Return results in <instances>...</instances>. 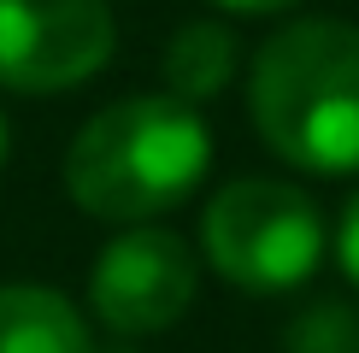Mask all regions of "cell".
I'll use <instances>...</instances> for the list:
<instances>
[{"label":"cell","instance_id":"6da1fadb","mask_svg":"<svg viewBox=\"0 0 359 353\" xmlns=\"http://www.w3.org/2000/svg\"><path fill=\"white\" fill-rule=\"evenodd\" d=\"M212 165L206 118L171 95L112 100L77 130L65 153V188L83 212L112 224H142L183 206Z\"/></svg>","mask_w":359,"mask_h":353},{"label":"cell","instance_id":"7a4b0ae2","mask_svg":"<svg viewBox=\"0 0 359 353\" xmlns=\"http://www.w3.org/2000/svg\"><path fill=\"white\" fill-rule=\"evenodd\" d=\"M248 106L277 159L318 176L359 171V24L301 18L253 53Z\"/></svg>","mask_w":359,"mask_h":353},{"label":"cell","instance_id":"3957f363","mask_svg":"<svg viewBox=\"0 0 359 353\" xmlns=\"http://www.w3.org/2000/svg\"><path fill=\"white\" fill-rule=\"evenodd\" d=\"M206 259L224 283L248 294L301 289L324 259V218L312 195L283 176H236L206 200Z\"/></svg>","mask_w":359,"mask_h":353},{"label":"cell","instance_id":"277c9868","mask_svg":"<svg viewBox=\"0 0 359 353\" xmlns=\"http://www.w3.org/2000/svg\"><path fill=\"white\" fill-rule=\"evenodd\" d=\"M112 59L107 0H0V88L59 95Z\"/></svg>","mask_w":359,"mask_h":353},{"label":"cell","instance_id":"5b68a950","mask_svg":"<svg viewBox=\"0 0 359 353\" xmlns=\"http://www.w3.org/2000/svg\"><path fill=\"white\" fill-rule=\"evenodd\" d=\"M88 300L118 335H159L194 300V254L171 230H124L95 259Z\"/></svg>","mask_w":359,"mask_h":353},{"label":"cell","instance_id":"8992f818","mask_svg":"<svg viewBox=\"0 0 359 353\" xmlns=\"http://www.w3.org/2000/svg\"><path fill=\"white\" fill-rule=\"evenodd\" d=\"M0 353H95L77 306L53 289H0Z\"/></svg>","mask_w":359,"mask_h":353},{"label":"cell","instance_id":"52a82bcc","mask_svg":"<svg viewBox=\"0 0 359 353\" xmlns=\"http://www.w3.org/2000/svg\"><path fill=\"white\" fill-rule=\"evenodd\" d=\"M236 77V36L224 24H183L165 48V88L171 100H212Z\"/></svg>","mask_w":359,"mask_h":353},{"label":"cell","instance_id":"ba28073f","mask_svg":"<svg viewBox=\"0 0 359 353\" xmlns=\"http://www.w3.org/2000/svg\"><path fill=\"white\" fill-rule=\"evenodd\" d=\"M336 259L341 271L359 283V188L348 195V206H341V230H336Z\"/></svg>","mask_w":359,"mask_h":353},{"label":"cell","instance_id":"9c48e42d","mask_svg":"<svg viewBox=\"0 0 359 353\" xmlns=\"http://www.w3.org/2000/svg\"><path fill=\"white\" fill-rule=\"evenodd\" d=\"M224 12H248V18H265V12H283V6H294V0H218Z\"/></svg>","mask_w":359,"mask_h":353},{"label":"cell","instance_id":"30bf717a","mask_svg":"<svg viewBox=\"0 0 359 353\" xmlns=\"http://www.w3.org/2000/svg\"><path fill=\"white\" fill-rule=\"evenodd\" d=\"M0 165H6V118H0Z\"/></svg>","mask_w":359,"mask_h":353}]
</instances>
